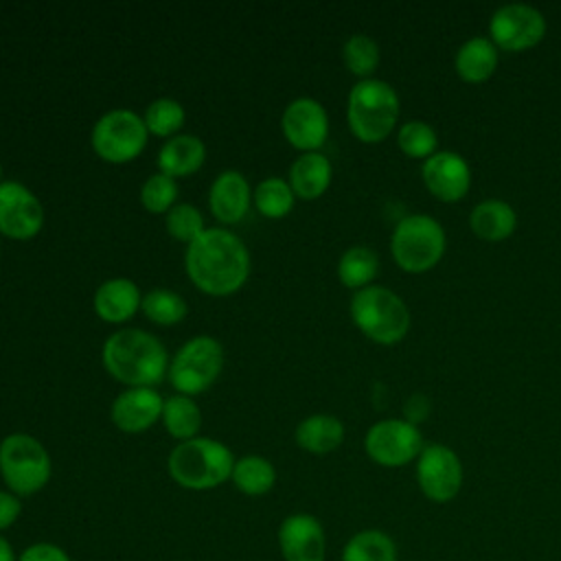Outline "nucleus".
I'll list each match as a JSON object with an SVG mask.
<instances>
[{"mask_svg":"<svg viewBox=\"0 0 561 561\" xmlns=\"http://www.w3.org/2000/svg\"><path fill=\"white\" fill-rule=\"evenodd\" d=\"M456 75L465 83H484L497 68V48L489 37H469L454 57Z\"/></svg>","mask_w":561,"mask_h":561,"instance_id":"obj_23","label":"nucleus"},{"mask_svg":"<svg viewBox=\"0 0 561 561\" xmlns=\"http://www.w3.org/2000/svg\"><path fill=\"white\" fill-rule=\"evenodd\" d=\"M333 167L327 156L318 151L302 153L289 167V186L300 199H318L331 184Z\"/></svg>","mask_w":561,"mask_h":561,"instance_id":"obj_22","label":"nucleus"},{"mask_svg":"<svg viewBox=\"0 0 561 561\" xmlns=\"http://www.w3.org/2000/svg\"><path fill=\"white\" fill-rule=\"evenodd\" d=\"M416 482L423 495L436 504L454 500L462 486V465L447 445H427L416 458Z\"/></svg>","mask_w":561,"mask_h":561,"instance_id":"obj_12","label":"nucleus"},{"mask_svg":"<svg viewBox=\"0 0 561 561\" xmlns=\"http://www.w3.org/2000/svg\"><path fill=\"white\" fill-rule=\"evenodd\" d=\"M204 160H206V147L193 134H180L169 138L158 153L160 173L173 180L193 175L204 164Z\"/></svg>","mask_w":561,"mask_h":561,"instance_id":"obj_21","label":"nucleus"},{"mask_svg":"<svg viewBox=\"0 0 561 561\" xmlns=\"http://www.w3.org/2000/svg\"><path fill=\"white\" fill-rule=\"evenodd\" d=\"M18 561H72V557L59 543L35 541L18 552Z\"/></svg>","mask_w":561,"mask_h":561,"instance_id":"obj_36","label":"nucleus"},{"mask_svg":"<svg viewBox=\"0 0 561 561\" xmlns=\"http://www.w3.org/2000/svg\"><path fill=\"white\" fill-rule=\"evenodd\" d=\"M250 184L239 171H224L215 178L210 193H208V204L221 224H237L245 217L250 208Z\"/></svg>","mask_w":561,"mask_h":561,"instance_id":"obj_18","label":"nucleus"},{"mask_svg":"<svg viewBox=\"0 0 561 561\" xmlns=\"http://www.w3.org/2000/svg\"><path fill=\"white\" fill-rule=\"evenodd\" d=\"M22 515V497L11 491H0V535L9 530Z\"/></svg>","mask_w":561,"mask_h":561,"instance_id":"obj_37","label":"nucleus"},{"mask_svg":"<svg viewBox=\"0 0 561 561\" xmlns=\"http://www.w3.org/2000/svg\"><path fill=\"white\" fill-rule=\"evenodd\" d=\"M145 121L129 110H112L92 127L94 153L112 164H123L138 158L147 145Z\"/></svg>","mask_w":561,"mask_h":561,"instance_id":"obj_9","label":"nucleus"},{"mask_svg":"<svg viewBox=\"0 0 561 561\" xmlns=\"http://www.w3.org/2000/svg\"><path fill=\"white\" fill-rule=\"evenodd\" d=\"M164 399L153 388H129L112 403V421L127 434L149 430L162 416Z\"/></svg>","mask_w":561,"mask_h":561,"instance_id":"obj_17","label":"nucleus"},{"mask_svg":"<svg viewBox=\"0 0 561 561\" xmlns=\"http://www.w3.org/2000/svg\"><path fill=\"white\" fill-rule=\"evenodd\" d=\"M355 327L377 344H397L410 329V311L401 296L381 285H368L351 298Z\"/></svg>","mask_w":561,"mask_h":561,"instance_id":"obj_5","label":"nucleus"},{"mask_svg":"<svg viewBox=\"0 0 561 561\" xmlns=\"http://www.w3.org/2000/svg\"><path fill=\"white\" fill-rule=\"evenodd\" d=\"M178 197V184L173 178L164 175V173H156L149 180H145L142 188H140V202L145 206V210L160 215V213H169L173 208V202Z\"/></svg>","mask_w":561,"mask_h":561,"instance_id":"obj_35","label":"nucleus"},{"mask_svg":"<svg viewBox=\"0 0 561 561\" xmlns=\"http://www.w3.org/2000/svg\"><path fill=\"white\" fill-rule=\"evenodd\" d=\"M399 94L388 81L362 79L348 92L346 121L353 136L366 145L386 140L399 121Z\"/></svg>","mask_w":561,"mask_h":561,"instance_id":"obj_4","label":"nucleus"},{"mask_svg":"<svg viewBox=\"0 0 561 561\" xmlns=\"http://www.w3.org/2000/svg\"><path fill=\"white\" fill-rule=\"evenodd\" d=\"M344 440V425L333 414H311L296 427V443L300 449L324 456L337 449Z\"/></svg>","mask_w":561,"mask_h":561,"instance_id":"obj_24","label":"nucleus"},{"mask_svg":"<svg viewBox=\"0 0 561 561\" xmlns=\"http://www.w3.org/2000/svg\"><path fill=\"white\" fill-rule=\"evenodd\" d=\"M280 127L291 147L309 153L324 145L329 136V116L316 99L300 96L285 107Z\"/></svg>","mask_w":561,"mask_h":561,"instance_id":"obj_15","label":"nucleus"},{"mask_svg":"<svg viewBox=\"0 0 561 561\" xmlns=\"http://www.w3.org/2000/svg\"><path fill=\"white\" fill-rule=\"evenodd\" d=\"M342 59L351 75L362 79H370V75L379 66V46L368 35H351L342 46Z\"/></svg>","mask_w":561,"mask_h":561,"instance_id":"obj_31","label":"nucleus"},{"mask_svg":"<svg viewBox=\"0 0 561 561\" xmlns=\"http://www.w3.org/2000/svg\"><path fill=\"white\" fill-rule=\"evenodd\" d=\"M53 473V462L46 447L31 434L15 432L0 443V476L7 491L18 497L39 493Z\"/></svg>","mask_w":561,"mask_h":561,"instance_id":"obj_6","label":"nucleus"},{"mask_svg":"<svg viewBox=\"0 0 561 561\" xmlns=\"http://www.w3.org/2000/svg\"><path fill=\"white\" fill-rule=\"evenodd\" d=\"M224 366V348L210 335L182 344L169 366V381L180 394H199L215 383Z\"/></svg>","mask_w":561,"mask_h":561,"instance_id":"obj_8","label":"nucleus"},{"mask_svg":"<svg viewBox=\"0 0 561 561\" xmlns=\"http://www.w3.org/2000/svg\"><path fill=\"white\" fill-rule=\"evenodd\" d=\"M403 412H405V421L416 425V423L427 419V414H430V399L425 394H412L408 399Z\"/></svg>","mask_w":561,"mask_h":561,"instance_id":"obj_38","label":"nucleus"},{"mask_svg":"<svg viewBox=\"0 0 561 561\" xmlns=\"http://www.w3.org/2000/svg\"><path fill=\"white\" fill-rule=\"evenodd\" d=\"M160 419L164 430L180 443L195 438L202 427V410L186 394H173L164 399Z\"/></svg>","mask_w":561,"mask_h":561,"instance_id":"obj_27","label":"nucleus"},{"mask_svg":"<svg viewBox=\"0 0 561 561\" xmlns=\"http://www.w3.org/2000/svg\"><path fill=\"white\" fill-rule=\"evenodd\" d=\"M0 561H18V552L4 535H0Z\"/></svg>","mask_w":561,"mask_h":561,"instance_id":"obj_39","label":"nucleus"},{"mask_svg":"<svg viewBox=\"0 0 561 561\" xmlns=\"http://www.w3.org/2000/svg\"><path fill=\"white\" fill-rule=\"evenodd\" d=\"M364 449L368 458L381 467H403L423 451V436L421 430L405 419H383L366 432Z\"/></svg>","mask_w":561,"mask_h":561,"instance_id":"obj_10","label":"nucleus"},{"mask_svg":"<svg viewBox=\"0 0 561 561\" xmlns=\"http://www.w3.org/2000/svg\"><path fill=\"white\" fill-rule=\"evenodd\" d=\"M140 309L151 322L162 324V327L178 324L180 320H184V316L188 311L186 300L178 291H171V289H151L149 294L142 296Z\"/></svg>","mask_w":561,"mask_h":561,"instance_id":"obj_30","label":"nucleus"},{"mask_svg":"<svg viewBox=\"0 0 561 561\" xmlns=\"http://www.w3.org/2000/svg\"><path fill=\"white\" fill-rule=\"evenodd\" d=\"M142 302V296L134 280L110 278L103 280L94 291V311L101 320L118 324L129 320Z\"/></svg>","mask_w":561,"mask_h":561,"instance_id":"obj_19","label":"nucleus"},{"mask_svg":"<svg viewBox=\"0 0 561 561\" xmlns=\"http://www.w3.org/2000/svg\"><path fill=\"white\" fill-rule=\"evenodd\" d=\"M232 451L206 436L178 443L167 460L169 476L175 484L188 491H208L230 480L234 467Z\"/></svg>","mask_w":561,"mask_h":561,"instance_id":"obj_3","label":"nucleus"},{"mask_svg":"<svg viewBox=\"0 0 561 561\" xmlns=\"http://www.w3.org/2000/svg\"><path fill=\"white\" fill-rule=\"evenodd\" d=\"M44 226L42 202L20 182H0V232L11 239H33Z\"/></svg>","mask_w":561,"mask_h":561,"instance_id":"obj_13","label":"nucleus"},{"mask_svg":"<svg viewBox=\"0 0 561 561\" xmlns=\"http://www.w3.org/2000/svg\"><path fill=\"white\" fill-rule=\"evenodd\" d=\"M489 39L497 50L522 53L535 48L546 35V18L530 4H504L489 20Z\"/></svg>","mask_w":561,"mask_h":561,"instance_id":"obj_11","label":"nucleus"},{"mask_svg":"<svg viewBox=\"0 0 561 561\" xmlns=\"http://www.w3.org/2000/svg\"><path fill=\"white\" fill-rule=\"evenodd\" d=\"M397 145L408 158L427 160L438 151V136L425 121H408L397 131Z\"/></svg>","mask_w":561,"mask_h":561,"instance_id":"obj_32","label":"nucleus"},{"mask_svg":"<svg viewBox=\"0 0 561 561\" xmlns=\"http://www.w3.org/2000/svg\"><path fill=\"white\" fill-rule=\"evenodd\" d=\"M230 480L243 495L259 497V495H265L274 489L276 469L267 458L256 456V454H248V456H241V458L234 460Z\"/></svg>","mask_w":561,"mask_h":561,"instance_id":"obj_25","label":"nucleus"},{"mask_svg":"<svg viewBox=\"0 0 561 561\" xmlns=\"http://www.w3.org/2000/svg\"><path fill=\"white\" fill-rule=\"evenodd\" d=\"M0 178H2V164H0Z\"/></svg>","mask_w":561,"mask_h":561,"instance_id":"obj_40","label":"nucleus"},{"mask_svg":"<svg viewBox=\"0 0 561 561\" xmlns=\"http://www.w3.org/2000/svg\"><path fill=\"white\" fill-rule=\"evenodd\" d=\"M294 191L283 178H265L254 188V206L263 217L280 219L294 208Z\"/></svg>","mask_w":561,"mask_h":561,"instance_id":"obj_29","label":"nucleus"},{"mask_svg":"<svg viewBox=\"0 0 561 561\" xmlns=\"http://www.w3.org/2000/svg\"><path fill=\"white\" fill-rule=\"evenodd\" d=\"M186 274L197 289L210 296H230L250 274V254L243 241L226 228H206L184 256Z\"/></svg>","mask_w":561,"mask_h":561,"instance_id":"obj_1","label":"nucleus"},{"mask_svg":"<svg viewBox=\"0 0 561 561\" xmlns=\"http://www.w3.org/2000/svg\"><path fill=\"white\" fill-rule=\"evenodd\" d=\"M103 366L121 383L149 388L167 375L162 342L142 329H121L103 344Z\"/></svg>","mask_w":561,"mask_h":561,"instance_id":"obj_2","label":"nucleus"},{"mask_svg":"<svg viewBox=\"0 0 561 561\" xmlns=\"http://www.w3.org/2000/svg\"><path fill=\"white\" fill-rule=\"evenodd\" d=\"M471 232L489 243L508 239L517 228V215L508 202L484 199L469 213Z\"/></svg>","mask_w":561,"mask_h":561,"instance_id":"obj_20","label":"nucleus"},{"mask_svg":"<svg viewBox=\"0 0 561 561\" xmlns=\"http://www.w3.org/2000/svg\"><path fill=\"white\" fill-rule=\"evenodd\" d=\"M421 178L425 188L440 202H460L471 188V167L456 151H436L423 160Z\"/></svg>","mask_w":561,"mask_h":561,"instance_id":"obj_16","label":"nucleus"},{"mask_svg":"<svg viewBox=\"0 0 561 561\" xmlns=\"http://www.w3.org/2000/svg\"><path fill=\"white\" fill-rule=\"evenodd\" d=\"M204 230V217L193 204H178L167 213V232L182 243L191 245Z\"/></svg>","mask_w":561,"mask_h":561,"instance_id":"obj_34","label":"nucleus"},{"mask_svg":"<svg viewBox=\"0 0 561 561\" xmlns=\"http://www.w3.org/2000/svg\"><path fill=\"white\" fill-rule=\"evenodd\" d=\"M142 121H145L147 131L167 138V136L175 134L182 127L184 107L175 99H167V96L156 99L153 103H149Z\"/></svg>","mask_w":561,"mask_h":561,"instance_id":"obj_33","label":"nucleus"},{"mask_svg":"<svg viewBox=\"0 0 561 561\" xmlns=\"http://www.w3.org/2000/svg\"><path fill=\"white\" fill-rule=\"evenodd\" d=\"M276 543L283 561H324L327 559L324 526L311 513L287 515L278 524Z\"/></svg>","mask_w":561,"mask_h":561,"instance_id":"obj_14","label":"nucleus"},{"mask_svg":"<svg viewBox=\"0 0 561 561\" xmlns=\"http://www.w3.org/2000/svg\"><path fill=\"white\" fill-rule=\"evenodd\" d=\"M447 237L443 226L430 215L403 217L390 239L394 263L408 274H423L436 267L445 254Z\"/></svg>","mask_w":561,"mask_h":561,"instance_id":"obj_7","label":"nucleus"},{"mask_svg":"<svg viewBox=\"0 0 561 561\" xmlns=\"http://www.w3.org/2000/svg\"><path fill=\"white\" fill-rule=\"evenodd\" d=\"M342 561H397V546L388 533L366 528L344 543Z\"/></svg>","mask_w":561,"mask_h":561,"instance_id":"obj_28","label":"nucleus"},{"mask_svg":"<svg viewBox=\"0 0 561 561\" xmlns=\"http://www.w3.org/2000/svg\"><path fill=\"white\" fill-rule=\"evenodd\" d=\"M379 272V256L368 245H351L337 261V278L348 289L368 287Z\"/></svg>","mask_w":561,"mask_h":561,"instance_id":"obj_26","label":"nucleus"}]
</instances>
